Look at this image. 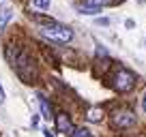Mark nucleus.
Listing matches in <instances>:
<instances>
[{
    "label": "nucleus",
    "mask_w": 146,
    "mask_h": 137,
    "mask_svg": "<svg viewBox=\"0 0 146 137\" xmlns=\"http://www.w3.org/2000/svg\"><path fill=\"white\" fill-rule=\"evenodd\" d=\"M7 58H9L11 67L15 68V73H17L26 84H32L36 79V67H35L32 58L26 54V51H19V49H13V47H11V49L7 51Z\"/></svg>",
    "instance_id": "nucleus-1"
},
{
    "label": "nucleus",
    "mask_w": 146,
    "mask_h": 137,
    "mask_svg": "<svg viewBox=\"0 0 146 137\" xmlns=\"http://www.w3.org/2000/svg\"><path fill=\"white\" fill-rule=\"evenodd\" d=\"M41 32H43V37L52 39V41H58V43H69L73 39V30L69 26H62V24H50V26H43Z\"/></svg>",
    "instance_id": "nucleus-2"
},
{
    "label": "nucleus",
    "mask_w": 146,
    "mask_h": 137,
    "mask_svg": "<svg viewBox=\"0 0 146 137\" xmlns=\"http://www.w3.org/2000/svg\"><path fill=\"white\" fill-rule=\"evenodd\" d=\"M133 86H135V75L127 68H118L116 75L112 77V88L116 92H129Z\"/></svg>",
    "instance_id": "nucleus-3"
},
{
    "label": "nucleus",
    "mask_w": 146,
    "mask_h": 137,
    "mask_svg": "<svg viewBox=\"0 0 146 137\" xmlns=\"http://www.w3.org/2000/svg\"><path fill=\"white\" fill-rule=\"evenodd\" d=\"M110 120H112V124L116 128H129L135 122V116H133L131 109H116V111H112V118Z\"/></svg>",
    "instance_id": "nucleus-4"
},
{
    "label": "nucleus",
    "mask_w": 146,
    "mask_h": 137,
    "mask_svg": "<svg viewBox=\"0 0 146 137\" xmlns=\"http://www.w3.org/2000/svg\"><path fill=\"white\" fill-rule=\"evenodd\" d=\"M56 128H58V133H67V135H71V133L75 131V126H73L71 118H69L67 114H58L56 116Z\"/></svg>",
    "instance_id": "nucleus-5"
},
{
    "label": "nucleus",
    "mask_w": 146,
    "mask_h": 137,
    "mask_svg": "<svg viewBox=\"0 0 146 137\" xmlns=\"http://www.w3.org/2000/svg\"><path fill=\"white\" fill-rule=\"evenodd\" d=\"M36 99H39V109H41V116L45 120H50L52 118V107H50V103H47V99H45V96H41V94L36 96Z\"/></svg>",
    "instance_id": "nucleus-6"
},
{
    "label": "nucleus",
    "mask_w": 146,
    "mask_h": 137,
    "mask_svg": "<svg viewBox=\"0 0 146 137\" xmlns=\"http://www.w3.org/2000/svg\"><path fill=\"white\" fill-rule=\"evenodd\" d=\"M11 17H13V11H11L9 7H7V9H0V30L11 22Z\"/></svg>",
    "instance_id": "nucleus-7"
},
{
    "label": "nucleus",
    "mask_w": 146,
    "mask_h": 137,
    "mask_svg": "<svg viewBox=\"0 0 146 137\" xmlns=\"http://www.w3.org/2000/svg\"><path fill=\"white\" fill-rule=\"evenodd\" d=\"M101 118H103V109H101V107L90 109V111H88V116H86L88 122H101Z\"/></svg>",
    "instance_id": "nucleus-8"
},
{
    "label": "nucleus",
    "mask_w": 146,
    "mask_h": 137,
    "mask_svg": "<svg viewBox=\"0 0 146 137\" xmlns=\"http://www.w3.org/2000/svg\"><path fill=\"white\" fill-rule=\"evenodd\" d=\"M78 11H82L84 15H95V13H99V7H90V5H78Z\"/></svg>",
    "instance_id": "nucleus-9"
},
{
    "label": "nucleus",
    "mask_w": 146,
    "mask_h": 137,
    "mask_svg": "<svg viewBox=\"0 0 146 137\" xmlns=\"http://www.w3.org/2000/svg\"><path fill=\"white\" fill-rule=\"evenodd\" d=\"M112 2H116V0H86V5H90V7H105V5H112Z\"/></svg>",
    "instance_id": "nucleus-10"
},
{
    "label": "nucleus",
    "mask_w": 146,
    "mask_h": 137,
    "mask_svg": "<svg viewBox=\"0 0 146 137\" xmlns=\"http://www.w3.org/2000/svg\"><path fill=\"white\" fill-rule=\"evenodd\" d=\"M35 9H41V11H47L50 9V0H32Z\"/></svg>",
    "instance_id": "nucleus-11"
},
{
    "label": "nucleus",
    "mask_w": 146,
    "mask_h": 137,
    "mask_svg": "<svg viewBox=\"0 0 146 137\" xmlns=\"http://www.w3.org/2000/svg\"><path fill=\"white\" fill-rule=\"evenodd\" d=\"M71 137H90V133L86 131V128H78V131H73Z\"/></svg>",
    "instance_id": "nucleus-12"
},
{
    "label": "nucleus",
    "mask_w": 146,
    "mask_h": 137,
    "mask_svg": "<svg viewBox=\"0 0 146 137\" xmlns=\"http://www.w3.org/2000/svg\"><path fill=\"white\" fill-rule=\"evenodd\" d=\"M5 103V90H2V86H0V105Z\"/></svg>",
    "instance_id": "nucleus-13"
},
{
    "label": "nucleus",
    "mask_w": 146,
    "mask_h": 137,
    "mask_svg": "<svg viewBox=\"0 0 146 137\" xmlns=\"http://www.w3.org/2000/svg\"><path fill=\"white\" fill-rule=\"evenodd\" d=\"M142 107H144V111H146V94H144V99H142Z\"/></svg>",
    "instance_id": "nucleus-14"
}]
</instances>
